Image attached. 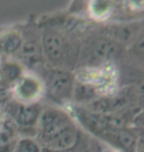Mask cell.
Listing matches in <instances>:
<instances>
[{"label": "cell", "mask_w": 144, "mask_h": 152, "mask_svg": "<svg viewBox=\"0 0 144 152\" xmlns=\"http://www.w3.org/2000/svg\"><path fill=\"white\" fill-rule=\"evenodd\" d=\"M20 137L19 130L7 118L0 130V152H12Z\"/></svg>", "instance_id": "cell-10"}, {"label": "cell", "mask_w": 144, "mask_h": 152, "mask_svg": "<svg viewBox=\"0 0 144 152\" xmlns=\"http://www.w3.org/2000/svg\"><path fill=\"white\" fill-rule=\"evenodd\" d=\"M42 79L45 95L51 105L66 108L71 104L75 75L73 71L53 68L45 63L39 66L34 71Z\"/></svg>", "instance_id": "cell-3"}, {"label": "cell", "mask_w": 144, "mask_h": 152, "mask_svg": "<svg viewBox=\"0 0 144 152\" xmlns=\"http://www.w3.org/2000/svg\"><path fill=\"white\" fill-rule=\"evenodd\" d=\"M23 42L22 33L9 30L0 34V57L1 59L15 58Z\"/></svg>", "instance_id": "cell-8"}, {"label": "cell", "mask_w": 144, "mask_h": 152, "mask_svg": "<svg viewBox=\"0 0 144 152\" xmlns=\"http://www.w3.org/2000/svg\"><path fill=\"white\" fill-rule=\"evenodd\" d=\"M22 45L14 59L18 60L26 70L34 71L45 63L41 34H38L36 31H31L26 34L22 33Z\"/></svg>", "instance_id": "cell-7"}, {"label": "cell", "mask_w": 144, "mask_h": 152, "mask_svg": "<svg viewBox=\"0 0 144 152\" xmlns=\"http://www.w3.org/2000/svg\"><path fill=\"white\" fill-rule=\"evenodd\" d=\"M27 70L14 58L2 59L0 64V84L11 91V88Z\"/></svg>", "instance_id": "cell-9"}, {"label": "cell", "mask_w": 144, "mask_h": 152, "mask_svg": "<svg viewBox=\"0 0 144 152\" xmlns=\"http://www.w3.org/2000/svg\"><path fill=\"white\" fill-rule=\"evenodd\" d=\"M12 152H42V146L35 137L23 136L18 140Z\"/></svg>", "instance_id": "cell-11"}, {"label": "cell", "mask_w": 144, "mask_h": 152, "mask_svg": "<svg viewBox=\"0 0 144 152\" xmlns=\"http://www.w3.org/2000/svg\"><path fill=\"white\" fill-rule=\"evenodd\" d=\"M10 99H11V91L0 84V107L3 108V106Z\"/></svg>", "instance_id": "cell-12"}, {"label": "cell", "mask_w": 144, "mask_h": 152, "mask_svg": "<svg viewBox=\"0 0 144 152\" xmlns=\"http://www.w3.org/2000/svg\"><path fill=\"white\" fill-rule=\"evenodd\" d=\"M124 51V45L114 39L101 34L94 36L81 44L76 69L115 65Z\"/></svg>", "instance_id": "cell-2"}, {"label": "cell", "mask_w": 144, "mask_h": 152, "mask_svg": "<svg viewBox=\"0 0 144 152\" xmlns=\"http://www.w3.org/2000/svg\"><path fill=\"white\" fill-rule=\"evenodd\" d=\"M82 152H95V151H94L93 148H92V145L90 144V146H89L87 149H85L84 151H82Z\"/></svg>", "instance_id": "cell-14"}, {"label": "cell", "mask_w": 144, "mask_h": 152, "mask_svg": "<svg viewBox=\"0 0 144 152\" xmlns=\"http://www.w3.org/2000/svg\"><path fill=\"white\" fill-rule=\"evenodd\" d=\"M1 60H2V59H1V57H0V64H1Z\"/></svg>", "instance_id": "cell-15"}, {"label": "cell", "mask_w": 144, "mask_h": 152, "mask_svg": "<svg viewBox=\"0 0 144 152\" xmlns=\"http://www.w3.org/2000/svg\"><path fill=\"white\" fill-rule=\"evenodd\" d=\"M73 121L74 118L65 108L53 105L44 106L37 126L35 138L42 145Z\"/></svg>", "instance_id": "cell-5"}, {"label": "cell", "mask_w": 144, "mask_h": 152, "mask_svg": "<svg viewBox=\"0 0 144 152\" xmlns=\"http://www.w3.org/2000/svg\"><path fill=\"white\" fill-rule=\"evenodd\" d=\"M42 107L44 106L41 102L34 104H23L11 98L3 106V110L6 117L19 130L21 137H35Z\"/></svg>", "instance_id": "cell-4"}, {"label": "cell", "mask_w": 144, "mask_h": 152, "mask_svg": "<svg viewBox=\"0 0 144 152\" xmlns=\"http://www.w3.org/2000/svg\"><path fill=\"white\" fill-rule=\"evenodd\" d=\"M45 63L50 67L74 71L77 66L81 44L56 29L41 33Z\"/></svg>", "instance_id": "cell-1"}, {"label": "cell", "mask_w": 144, "mask_h": 152, "mask_svg": "<svg viewBox=\"0 0 144 152\" xmlns=\"http://www.w3.org/2000/svg\"><path fill=\"white\" fill-rule=\"evenodd\" d=\"M6 120H7V117H6L5 112L3 110V108L0 107V130H1L3 126H4Z\"/></svg>", "instance_id": "cell-13"}, {"label": "cell", "mask_w": 144, "mask_h": 152, "mask_svg": "<svg viewBox=\"0 0 144 152\" xmlns=\"http://www.w3.org/2000/svg\"><path fill=\"white\" fill-rule=\"evenodd\" d=\"M45 90L42 79L35 72L27 70L11 88V98L23 104L39 103Z\"/></svg>", "instance_id": "cell-6"}]
</instances>
